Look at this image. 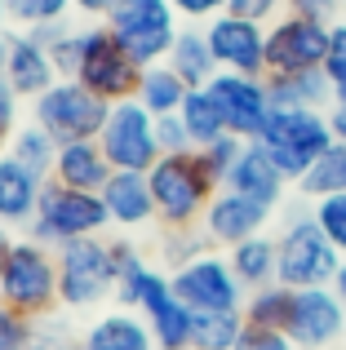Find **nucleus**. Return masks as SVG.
Returning a JSON list of instances; mask_svg holds the SVG:
<instances>
[{"label": "nucleus", "mask_w": 346, "mask_h": 350, "mask_svg": "<svg viewBox=\"0 0 346 350\" xmlns=\"http://www.w3.org/2000/svg\"><path fill=\"white\" fill-rule=\"evenodd\" d=\"M151 178V196H156V222L165 231H182V226H200L204 208L213 204L217 187L209 178L200 151H182V155H160Z\"/></svg>", "instance_id": "nucleus-1"}, {"label": "nucleus", "mask_w": 346, "mask_h": 350, "mask_svg": "<svg viewBox=\"0 0 346 350\" xmlns=\"http://www.w3.org/2000/svg\"><path fill=\"white\" fill-rule=\"evenodd\" d=\"M0 306L23 310L31 319H49L53 310H62L53 248L36 244V239H14L5 271H0Z\"/></svg>", "instance_id": "nucleus-2"}, {"label": "nucleus", "mask_w": 346, "mask_h": 350, "mask_svg": "<svg viewBox=\"0 0 346 350\" xmlns=\"http://www.w3.org/2000/svg\"><path fill=\"white\" fill-rule=\"evenodd\" d=\"M58 257V297L62 310H94L116 293V266H111V239L85 235L53 248Z\"/></svg>", "instance_id": "nucleus-3"}, {"label": "nucleus", "mask_w": 346, "mask_h": 350, "mask_svg": "<svg viewBox=\"0 0 346 350\" xmlns=\"http://www.w3.org/2000/svg\"><path fill=\"white\" fill-rule=\"evenodd\" d=\"M271 151V160L280 164L289 182H302V173L320 160L333 146V129H329V111H302V107H276L258 137Z\"/></svg>", "instance_id": "nucleus-4"}, {"label": "nucleus", "mask_w": 346, "mask_h": 350, "mask_svg": "<svg viewBox=\"0 0 346 350\" xmlns=\"http://www.w3.org/2000/svg\"><path fill=\"white\" fill-rule=\"evenodd\" d=\"M103 23L111 27L120 49L129 53L138 67L165 62L173 40H178V31H182V14L173 9V0H120Z\"/></svg>", "instance_id": "nucleus-5"}, {"label": "nucleus", "mask_w": 346, "mask_h": 350, "mask_svg": "<svg viewBox=\"0 0 346 350\" xmlns=\"http://www.w3.org/2000/svg\"><path fill=\"white\" fill-rule=\"evenodd\" d=\"M107 226H111V217H107L103 196L44 182L40 208H36L31 226H27V239H36V244H44V248H58V244H67V239L103 235Z\"/></svg>", "instance_id": "nucleus-6"}, {"label": "nucleus", "mask_w": 346, "mask_h": 350, "mask_svg": "<svg viewBox=\"0 0 346 350\" xmlns=\"http://www.w3.org/2000/svg\"><path fill=\"white\" fill-rule=\"evenodd\" d=\"M142 67L120 49L107 23H89L76 31V80L107 103H124L138 94Z\"/></svg>", "instance_id": "nucleus-7"}, {"label": "nucleus", "mask_w": 346, "mask_h": 350, "mask_svg": "<svg viewBox=\"0 0 346 350\" xmlns=\"http://www.w3.org/2000/svg\"><path fill=\"white\" fill-rule=\"evenodd\" d=\"M276 239H280V284L284 288H329L333 284L342 253L324 239L311 208L289 217V226Z\"/></svg>", "instance_id": "nucleus-8"}, {"label": "nucleus", "mask_w": 346, "mask_h": 350, "mask_svg": "<svg viewBox=\"0 0 346 350\" xmlns=\"http://www.w3.org/2000/svg\"><path fill=\"white\" fill-rule=\"evenodd\" d=\"M111 116V103L98 98L94 89H85L80 80H58L53 89H44L31 103V120L53 133L58 142H85V137H98Z\"/></svg>", "instance_id": "nucleus-9"}, {"label": "nucleus", "mask_w": 346, "mask_h": 350, "mask_svg": "<svg viewBox=\"0 0 346 350\" xmlns=\"http://www.w3.org/2000/svg\"><path fill=\"white\" fill-rule=\"evenodd\" d=\"M98 146L107 151L116 173H151L160 151L156 137V116L138 103V98H124V103H111V116H107L103 133H98Z\"/></svg>", "instance_id": "nucleus-10"}, {"label": "nucleus", "mask_w": 346, "mask_h": 350, "mask_svg": "<svg viewBox=\"0 0 346 350\" xmlns=\"http://www.w3.org/2000/svg\"><path fill=\"white\" fill-rule=\"evenodd\" d=\"M333 23L306 14H284L267 27V76H293V71H320L329 58Z\"/></svg>", "instance_id": "nucleus-11"}, {"label": "nucleus", "mask_w": 346, "mask_h": 350, "mask_svg": "<svg viewBox=\"0 0 346 350\" xmlns=\"http://www.w3.org/2000/svg\"><path fill=\"white\" fill-rule=\"evenodd\" d=\"M169 284L178 293V301L196 315H204V310H244V297H249V288L235 280L226 253H217V248L187 262L182 271H173Z\"/></svg>", "instance_id": "nucleus-12"}, {"label": "nucleus", "mask_w": 346, "mask_h": 350, "mask_svg": "<svg viewBox=\"0 0 346 350\" xmlns=\"http://www.w3.org/2000/svg\"><path fill=\"white\" fill-rule=\"evenodd\" d=\"M209 94H213L217 111L226 120V133L244 137V142H258L262 129H267L271 111H276V103H271V89H267V76H240V71H217L213 80H209Z\"/></svg>", "instance_id": "nucleus-13"}, {"label": "nucleus", "mask_w": 346, "mask_h": 350, "mask_svg": "<svg viewBox=\"0 0 346 350\" xmlns=\"http://www.w3.org/2000/svg\"><path fill=\"white\" fill-rule=\"evenodd\" d=\"M346 333V306L333 288H293L284 337L297 350H333Z\"/></svg>", "instance_id": "nucleus-14"}, {"label": "nucleus", "mask_w": 346, "mask_h": 350, "mask_svg": "<svg viewBox=\"0 0 346 350\" xmlns=\"http://www.w3.org/2000/svg\"><path fill=\"white\" fill-rule=\"evenodd\" d=\"M209 49L217 58V71L240 76H267V27L240 14H217L204 23Z\"/></svg>", "instance_id": "nucleus-15"}, {"label": "nucleus", "mask_w": 346, "mask_h": 350, "mask_svg": "<svg viewBox=\"0 0 346 350\" xmlns=\"http://www.w3.org/2000/svg\"><path fill=\"white\" fill-rule=\"evenodd\" d=\"M271 213H276V208H267V204H258V200L240 196V191L222 187L213 196V204L204 208V217H200V231L209 235L213 248H235L240 239H253V235L267 231Z\"/></svg>", "instance_id": "nucleus-16"}, {"label": "nucleus", "mask_w": 346, "mask_h": 350, "mask_svg": "<svg viewBox=\"0 0 346 350\" xmlns=\"http://www.w3.org/2000/svg\"><path fill=\"white\" fill-rule=\"evenodd\" d=\"M138 315L147 319L151 337H156V350H191V333H196V310H187L178 301L169 284V271H160L151 280L147 297H142Z\"/></svg>", "instance_id": "nucleus-17"}, {"label": "nucleus", "mask_w": 346, "mask_h": 350, "mask_svg": "<svg viewBox=\"0 0 346 350\" xmlns=\"http://www.w3.org/2000/svg\"><path fill=\"white\" fill-rule=\"evenodd\" d=\"M5 80L18 89L23 98H40L44 89L58 85V67H53L49 49L36 40L31 31H9V67H5Z\"/></svg>", "instance_id": "nucleus-18"}, {"label": "nucleus", "mask_w": 346, "mask_h": 350, "mask_svg": "<svg viewBox=\"0 0 346 350\" xmlns=\"http://www.w3.org/2000/svg\"><path fill=\"white\" fill-rule=\"evenodd\" d=\"M226 191H240V196L258 200L267 208H280V200L289 191V178L280 173V164L271 160V151L262 142H244V155L231 169V178H226Z\"/></svg>", "instance_id": "nucleus-19"}, {"label": "nucleus", "mask_w": 346, "mask_h": 350, "mask_svg": "<svg viewBox=\"0 0 346 350\" xmlns=\"http://www.w3.org/2000/svg\"><path fill=\"white\" fill-rule=\"evenodd\" d=\"M103 204L111 226L120 231H142L156 222V196H151L147 173H111V182L103 187Z\"/></svg>", "instance_id": "nucleus-20"}, {"label": "nucleus", "mask_w": 346, "mask_h": 350, "mask_svg": "<svg viewBox=\"0 0 346 350\" xmlns=\"http://www.w3.org/2000/svg\"><path fill=\"white\" fill-rule=\"evenodd\" d=\"M111 160L107 151L98 146V137H85V142H62L58 146V160H53V178L58 187H71V191H94L103 196V187L111 182Z\"/></svg>", "instance_id": "nucleus-21"}, {"label": "nucleus", "mask_w": 346, "mask_h": 350, "mask_svg": "<svg viewBox=\"0 0 346 350\" xmlns=\"http://www.w3.org/2000/svg\"><path fill=\"white\" fill-rule=\"evenodd\" d=\"M40 191H44V178L31 173L27 164H18L14 155H0V226L14 231V226H31L36 208H40Z\"/></svg>", "instance_id": "nucleus-22"}, {"label": "nucleus", "mask_w": 346, "mask_h": 350, "mask_svg": "<svg viewBox=\"0 0 346 350\" xmlns=\"http://www.w3.org/2000/svg\"><path fill=\"white\" fill-rule=\"evenodd\" d=\"M80 350H156V337L138 310L116 306L80 333Z\"/></svg>", "instance_id": "nucleus-23"}, {"label": "nucleus", "mask_w": 346, "mask_h": 350, "mask_svg": "<svg viewBox=\"0 0 346 350\" xmlns=\"http://www.w3.org/2000/svg\"><path fill=\"white\" fill-rule=\"evenodd\" d=\"M111 266H116V306L124 310H138L142 297H147L151 280H156L165 266H156L147 253H142L133 239H111Z\"/></svg>", "instance_id": "nucleus-24"}, {"label": "nucleus", "mask_w": 346, "mask_h": 350, "mask_svg": "<svg viewBox=\"0 0 346 350\" xmlns=\"http://www.w3.org/2000/svg\"><path fill=\"white\" fill-rule=\"evenodd\" d=\"M226 262H231L235 280L249 293L267 288V284H280V239H271V235L240 239L235 248H226Z\"/></svg>", "instance_id": "nucleus-25"}, {"label": "nucleus", "mask_w": 346, "mask_h": 350, "mask_svg": "<svg viewBox=\"0 0 346 350\" xmlns=\"http://www.w3.org/2000/svg\"><path fill=\"white\" fill-rule=\"evenodd\" d=\"M165 62L187 80V89H204L209 80L217 76V58H213V49H209V36H204V27H196V23H187L178 31V40H173Z\"/></svg>", "instance_id": "nucleus-26"}, {"label": "nucleus", "mask_w": 346, "mask_h": 350, "mask_svg": "<svg viewBox=\"0 0 346 350\" xmlns=\"http://www.w3.org/2000/svg\"><path fill=\"white\" fill-rule=\"evenodd\" d=\"M271 103L276 107H302V111H329L333 107V89L329 76L320 71H293V76H267Z\"/></svg>", "instance_id": "nucleus-27"}, {"label": "nucleus", "mask_w": 346, "mask_h": 350, "mask_svg": "<svg viewBox=\"0 0 346 350\" xmlns=\"http://www.w3.org/2000/svg\"><path fill=\"white\" fill-rule=\"evenodd\" d=\"M187 80L178 76V71L169 67V62H156V67H142V76H138V103L147 107L151 116H178L182 111V103H187Z\"/></svg>", "instance_id": "nucleus-28"}, {"label": "nucleus", "mask_w": 346, "mask_h": 350, "mask_svg": "<svg viewBox=\"0 0 346 350\" xmlns=\"http://www.w3.org/2000/svg\"><path fill=\"white\" fill-rule=\"evenodd\" d=\"M58 146H62L58 137L44 133V129L31 120V124H23V129H18V133L5 142V151L14 155L18 164H27L31 173H40V178L49 182V178H53V160H58Z\"/></svg>", "instance_id": "nucleus-29"}, {"label": "nucleus", "mask_w": 346, "mask_h": 350, "mask_svg": "<svg viewBox=\"0 0 346 350\" xmlns=\"http://www.w3.org/2000/svg\"><path fill=\"white\" fill-rule=\"evenodd\" d=\"M289 310H293V288H284V284H267V288H253L249 297H244V324L284 333Z\"/></svg>", "instance_id": "nucleus-30"}, {"label": "nucleus", "mask_w": 346, "mask_h": 350, "mask_svg": "<svg viewBox=\"0 0 346 350\" xmlns=\"http://www.w3.org/2000/svg\"><path fill=\"white\" fill-rule=\"evenodd\" d=\"M244 310H204L196 315V333H191V350H235L244 337Z\"/></svg>", "instance_id": "nucleus-31"}, {"label": "nucleus", "mask_w": 346, "mask_h": 350, "mask_svg": "<svg viewBox=\"0 0 346 350\" xmlns=\"http://www.w3.org/2000/svg\"><path fill=\"white\" fill-rule=\"evenodd\" d=\"M178 116H182V124H187L191 146H196V151H200V146H209V142H217V137L226 133V120H222V111H217V103H213L209 89H191Z\"/></svg>", "instance_id": "nucleus-32"}, {"label": "nucleus", "mask_w": 346, "mask_h": 350, "mask_svg": "<svg viewBox=\"0 0 346 350\" xmlns=\"http://www.w3.org/2000/svg\"><path fill=\"white\" fill-rule=\"evenodd\" d=\"M297 191H302L306 200L342 196V191H346V146H338V142H333L329 151H324L320 160H315L311 169L302 173V182H297Z\"/></svg>", "instance_id": "nucleus-33"}, {"label": "nucleus", "mask_w": 346, "mask_h": 350, "mask_svg": "<svg viewBox=\"0 0 346 350\" xmlns=\"http://www.w3.org/2000/svg\"><path fill=\"white\" fill-rule=\"evenodd\" d=\"M160 266L173 275V271H182L187 262H196V257H204V253H213V244H209V235L200 231V226H182V231H165L160 235Z\"/></svg>", "instance_id": "nucleus-34"}, {"label": "nucleus", "mask_w": 346, "mask_h": 350, "mask_svg": "<svg viewBox=\"0 0 346 350\" xmlns=\"http://www.w3.org/2000/svg\"><path fill=\"white\" fill-rule=\"evenodd\" d=\"M5 5H9V23H18L23 31L49 27V23H67V14L76 9L71 0H5Z\"/></svg>", "instance_id": "nucleus-35"}, {"label": "nucleus", "mask_w": 346, "mask_h": 350, "mask_svg": "<svg viewBox=\"0 0 346 350\" xmlns=\"http://www.w3.org/2000/svg\"><path fill=\"white\" fill-rule=\"evenodd\" d=\"M240 155H244V137H235V133H222L217 142L200 146V160H204L209 178H213L217 187H226V178H231V169L240 164Z\"/></svg>", "instance_id": "nucleus-36"}, {"label": "nucleus", "mask_w": 346, "mask_h": 350, "mask_svg": "<svg viewBox=\"0 0 346 350\" xmlns=\"http://www.w3.org/2000/svg\"><path fill=\"white\" fill-rule=\"evenodd\" d=\"M311 217H315V226L324 231V239L346 257V191H342V196L311 200Z\"/></svg>", "instance_id": "nucleus-37"}, {"label": "nucleus", "mask_w": 346, "mask_h": 350, "mask_svg": "<svg viewBox=\"0 0 346 350\" xmlns=\"http://www.w3.org/2000/svg\"><path fill=\"white\" fill-rule=\"evenodd\" d=\"M324 76H329L333 103H346V23L338 18L329 36V58H324Z\"/></svg>", "instance_id": "nucleus-38"}, {"label": "nucleus", "mask_w": 346, "mask_h": 350, "mask_svg": "<svg viewBox=\"0 0 346 350\" xmlns=\"http://www.w3.org/2000/svg\"><path fill=\"white\" fill-rule=\"evenodd\" d=\"M31 346H36V319L0 306V350H31Z\"/></svg>", "instance_id": "nucleus-39"}, {"label": "nucleus", "mask_w": 346, "mask_h": 350, "mask_svg": "<svg viewBox=\"0 0 346 350\" xmlns=\"http://www.w3.org/2000/svg\"><path fill=\"white\" fill-rule=\"evenodd\" d=\"M18 129H23V94L0 76V142H9Z\"/></svg>", "instance_id": "nucleus-40"}, {"label": "nucleus", "mask_w": 346, "mask_h": 350, "mask_svg": "<svg viewBox=\"0 0 346 350\" xmlns=\"http://www.w3.org/2000/svg\"><path fill=\"white\" fill-rule=\"evenodd\" d=\"M156 137H160V151H165V155L196 151V146H191L187 124H182V116H160V120H156Z\"/></svg>", "instance_id": "nucleus-41"}, {"label": "nucleus", "mask_w": 346, "mask_h": 350, "mask_svg": "<svg viewBox=\"0 0 346 350\" xmlns=\"http://www.w3.org/2000/svg\"><path fill=\"white\" fill-rule=\"evenodd\" d=\"M289 9V0H231L226 5V14H240V18H253V23H262V27H271L280 14Z\"/></svg>", "instance_id": "nucleus-42"}, {"label": "nucleus", "mask_w": 346, "mask_h": 350, "mask_svg": "<svg viewBox=\"0 0 346 350\" xmlns=\"http://www.w3.org/2000/svg\"><path fill=\"white\" fill-rule=\"evenodd\" d=\"M226 5H231V0H173V9L182 14V23H200V27H204L209 18L226 14Z\"/></svg>", "instance_id": "nucleus-43"}, {"label": "nucleus", "mask_w": 346, "mask_h": 350, "mask_svg": "<svg viewBox=\"0 0 346 350\" xmlns=\"http://www.w3.org/2000/svg\"><path fill=\"white\" fill-rule=\"evenodd\" d=\"M235 350H297L284 333H271V328H244L240 346Z\"/></svg>", "instance_id": "nucleus-44"}, {"label": "nucleus", "mask_w": 346, "mask_h": 350, "mask_svg": "<svg viewBox=\"0 0 346 350\" xmlns=\"http://www.w3.org/2000/svg\"><path fill=\"white\" fill-rule=\"evenodd\" d=\"M346 0H289L293 14H306V18H324V23H338V9Z\"/></svg>", "instance_id": "nucleus-45"}, {"label": "nucleus", "mask_w": 346, "mask_h": 350, "mask_svg": "<svg viewBox=\"0 0 346 350\" xmlns=\"http://www.w3.org/2000/svg\"><path fill=\"white\" fill-rule=\"evenodd\" d=\"M71 5H76V9H80L85 18H98V23H103V18L111 14V9L120 5V0H71Z\"/></svg>", "instance_id": "nucleus-46"}, {"label": "nucleus", "mask_w": 346, "mask_h": 350, "mask_svg": "<svg viewBox=\"0 0 346 350\" xmlns=\"http://www.w3.org/2000/svg\"><path fill=\"white\" fill-rule=\"evenodd\" d=\"M329 129H333V142L346 146V103H333L329 107Z\"/></svg>", "instance_id": "nucleus-47"}, {"label": "nucleus", "mask_w": 346, "mask_h": 350, "mask_svg": "<svg viewBox=\"0 0 346 350\" xmlns=\"http://www.w3.org/2000/svg\"><path fill=\"white\" fill-rule=\"evenodd\" d=\"M333 293L342 297V306H346V257H342V266H338V275H333V284H329Z\"/></svg>", "instance_id": "nucleus-48"}, {"label": "nucleus", "mask_w": 346, "mask_h": 350, "mask_svg": "<svg viewBox=\"0 0 346 350\" xmlns=\"http://www.w3.org/2000/svg\"><path fill=\"white\" fill-rule=\"evenodd\" d=\"M9 248H14V239H9V231L0 226V271H5V257H9Z\"/></svg>", "instance_id": "nucleus-49"}, {"label": "nucleus", "mask_w": 346, "mask_h": 350, "mask_svg": "<svg viewBox=\"0 0 346 350\" xmlns=\"http://www.w3.org/2000/svg\"><path fill=\"white\" fill-rule=\"evenodd\" d=\"M5 67H9V31L0 36V76H5Z\"/></svg>", "instance_id": "nucleus-50"}, {"label": "nucleus", "mask_w": 346, "mask_h": 350, "mask_svg": "<svg viewBox=\"0 0 346 350\" xmlns=\"http://www.w3.org/2000/svg\"><path fill=\"white\" fill-rule=\"evenodd\" d=\"M5 23H9V5L0 0V36H5Z\"/></svg>", "instance_id": "nucleus-51"}, {"label": "nucleus", "mask_w": 346, "mask_h": 350, "mask_svg": "<svg viewBox=\"0 0 346 350\" xmlns=\"http://www.w3.org/2000/svg\"><path fill=\"white\" fill-rule=\"evenodd\" d=\"M0 155H5V142H0Z\"/></svg>", "instance_id": "nucleus-52"}]
</instances>
